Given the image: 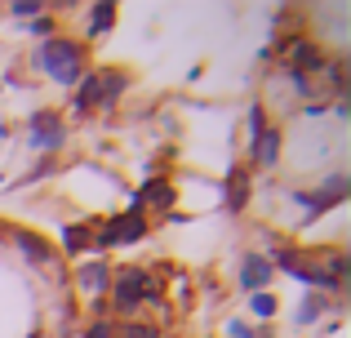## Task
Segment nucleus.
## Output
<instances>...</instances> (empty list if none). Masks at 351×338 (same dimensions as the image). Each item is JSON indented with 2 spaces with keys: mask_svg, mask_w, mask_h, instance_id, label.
Here are the masks:
<instances>
[{
  "mask_svg": "<svg viewBox=\"0 0 351 338\" xmlns=\"http://www.w3.org/2000/svg\"><path fill=\"white\" fill-rule=\"evenodd\" d=\"M143 200H156V205H169V200H173V187H169L165 178H152L143 191H138V205H143Z\"/></svg>",
  "mask_w": 351,
  "mask_h": 338,
  "instance_id": "9d476101",
  "label": "nucleus"
},
{
  "mask_svg": "<svg viewBox=\"0 0 351 338\" xmlns=\"http://www.w3.org/2000/svg\"><path fill=\"white\" fill-rule=\"evenodd\" d=\"M18 250H23L27 258H36V263H53V250L45 241H36V236H18Z\"/></svg>",
  "mask_w": 351,
  "mask_h": 338,
  "instance_id": "9b49d317",
  "label": "nucleus"
},
{
  "mask_svg": "<svg viewBox=\"0 0 351 338\" xmlns=\"http://www.w3.org/2000/svg\"><path fill=\"white\" fill-rule=\"evenodd\" d=\"M249 307H254V316H263V321H267V316H276V298H267V294H254V298H249Z\"/></svg>",
  "mask_w": 351,
  "mask_h": 338,
  "instance_id": "2eb2a0df",
  "label": "nucleus"
},
{
  "mask_svg": "<svg viewBox=\"0 0 351 338\" xmlns=\"http://www.w3.org/2000/svg\"><path fill=\"white\" fill-rule=\"evenodd\" d=\"M147 236V223L138 214H120V218H112V223L103 227V236H89V245L94 250H103V245H116V241H143Z\"/></svg>",
  "mask_w": 351,
  "mask_h": 338,
  "instance_id": "7ed1b4c3",
  "label": "nucleus"
},
{
  "mask_svg": "<svg viewBox=\"0 0 351 338\" xmlns=\"http://www.w3.org/2000/svg\"><path fill=\"white\" fill-rule=\"evenodd\" d=\"M143 294L156 298V280L147 276V271H120V280H116V312H134Z\"/></svg>",
  "mask_w": 351,
  "mask_h": 338,
  "instance_id": "f03ea898",
  "label": "nucleus"
},
{
  "mask_svg": "<svg viewBox=\"0 0 351 338\" xmlns=\"http://www.w3.org/2000/svg\"><path fill=\"white\" fill-rule=\"evenodd\" d=\"M320 307H325V303H320V298H311V303H307V312H302L298 321H311V316H320Z\"/></svg>",
  "mask_w": 351,
  "mask_h": 338,
  "instance_id": "6ab92c4d",
  "label": "nucleus"
},
{
  "mask_svg": "<svg viewBox=\"0 0 351 338\" xmlns=\"http://www.w3.org/2000/svg\"><path fill=\"white\" fill-rule=\"evenodd\" d=\"M254 156H258V165H276V160H280V130H263L258 134Z\"/></svg>",
  "mask_w": 351,
  "mask_h": 338,
  "instance_id": "423d86ee",
  "label": "nucleus"
},
{
  "mask_svg": "<svg viewBox=\"0 0 351 338\" xmlns=\"http://www.w3.org/2000/svg\"><path fill=\"white\" fill-rule=\"evenodd\" d=\"M249 125H254V130H249V134H254V138H258V134H263V107H249Z\"/></svg>",
  "mask_w": 351,
  "mask_h": 338,
  "instance_id": "f3484780",
  "label": "nucleus"
},
{
  "mask_svg": "<svg viewBox=\"0 0 351 338\" xmlns=\"http://www.w3.org/2000/svg\"><path fill=\"white\" fill-rule=\"evenodd\" d=\"M76 58H80V45H76V40H49V45L40 49V67L49 71L53 80H62V85H71V80L80 76Z\"/></svg>",
  "mask_w": 351,
  "mask_h": 338,
  "instance_id": "f257e3e1",
  "label": "nucleus"
},
{
  "mask_svg": "<svg viewBox=\"0 0 351 338\" xmlns=\"http://www.w3.org/2000/svg\"><path fill=\"white\" fill-rule=\"evenodd\" d=\"M125 338H156V330H147V325H129Z\"/></svg>",
  "mask_w": 351,
  "mask_h": 338,
  "instance_id": "a211bd4d",
  "label": "nucleus"
},
{
  "mask_svg": "<svg viewBox=\"0 0 351 338\" xmlns=\"http://www.w3.org/2000/svg\"><path fill=\"white\" fill-rule=\"evenodd\" d=\"M98 103H103V85H98V76H89L85 85H80L76 107H80V112H89V107H98Z\"/></svg>",
  "mask_w": 351,
  "mask_h": 338,
  "instance_id": "f8f14e48",
  "label": "nucleus"
},
{
  "mask_svg": "<svg viewBox=\"0 0 351 338\" xmlns=\"http://www.w3.org/2000/svg\"><path fill=\"white\" fill-rule=\"evenodd\" d=\"M245 200H249V173L236 165L232 173H227V205H232V209H245Z\"/></svg>",
  "mask_w": 351,
  "mask_h": 338,
  "instance_id": "6e6552de",
  "label": "nucleus"
},
{
  "mask_svg": "<svg viewBox=\"0 0 351 338\" xmlns=\"http://www.w3.org/2000/svg\"><path fill=\"white\" fill-rule=\"evenodd\" d=\"M267 280H271V263L258 258V254H249L245 267H240V285H245V289H263Z\"/></svg>",
  "mask_w": 351,
  "mask_h": 338,
  "instance_id": "20e7f679",
  "label": "nucleus"
},
{
  "mask_svg": "<svg viewBox=\"0 0 351 338\" xmlns=\"http://www.w3.org/2000/svg\"><path fill=\"white\" fill-rule=\"evenodd\" d=\"M32 138H36V143H45V147H53V143H62L58 116H53V112H36V116H32Z\"/></svg>",
  "mask_w": 351,
  "mask_h": 338,
  "instance_id": "39448f33",
  "label": "nucleus"
},
{
  "mask_svg": "<svg viewBox=\"0 0 351 338\" xmlns=\"http://www.w3.org/2000/svg\"><path fill=\"white\" fill-rule=\"evenodd\" d=\"M80 285H85V289H94V294L103 298L107 289H112V271H107L103 263H89V267H80Z\"/></svg>",
  "mask_w": 351,
  "mask_h": 338,
  "instance_id": "0eeeda50",
  "label": "nucleus"
},
{
  "mask_svg": "<svg viewBox=\"0 0 351 338\" xmlns=\"http://www.w3.org/2000/svg\"><path fill=\"white\" fill-rule=\"evenodd\" d=\"M62 245H67L71 254L85 250V245H89V232H85V227H67V232H62Z\"/></svg>",
  "mask_w": 351,
  "mask_h": 338,
  "instance_id": "4468645a",
  "label": "nucleus"
},
{
  "mask_svg": "<svg viewBox=\"0 0 351 338\" xmlns=\"http://www.w3.org/2000/svg\"><path fill=\"white\" fill-rule=\"evenodd\" d=\"M112 23H116V5H94V23H89V36H103Z\"/></svg>",
  "mask_w": 351,
  "mask_h": 338,
  "instance_id": "ddd939ff",
  "label": "nucleus"
},
{
  "mask_svg": "<svg viewBox=\"0 0 351 338\" xmlns=\"http://www.w3.org/2000/svg\"><path fill=\"white\" fill-rule=\"evenodd\" d=\"M32 32H40V36H49V32H53V23H49V18H36V23H32Z\"/></svg>",
  "mask_w": 351,
  "mask_h": 338,
  "instance_id": "aec40b11",
  "label": "nucleus"
},
{
  "mask_svg": "<svg viewBox=\"0 0 351 338\" xmlns=\"http://www.w3.org/2000/svg\"><path fill=\"white\" fill-rule=\"evenodd\" d=\"M289 53H293V67H302V71H320L325 67V58H320V49L311 40H298Z\"/></svg>",
  "mask_w": 351,
  "mask_h": 338,
  "instance_id": "1a4fd4ad",
  "label": "nucleus"
},
{
  "mask_svg": "<svg viewBox=\"0 0 351 338\" xmlns=\"http://www.w3.org/2000/svg\"><path fill=\"white\" fill-rule=\"evenodd\" d=\"M14 14H18V18H40V5H36V0H18Z\"/></svg>",
  "mask_w": 351,
  "mask_h": 338,
  "instance_id": "dca6fc26",
  "label": "nucleus"
},
{
  "mask_svg": "<svg viewBox=\"0 0 351 338\" xmlns=\"http://www.w3.org/2000/svg\"><path fill=\"white\" fill-rule=\"evenodd\" d=\"M89 338H112V325H94V330H89Z\"/></svg>",
  "mask_w": 351,
  "mask_h": 338,
  "instance_id": "412c9836",
  "label": "nucleus"
}]
</instances>
